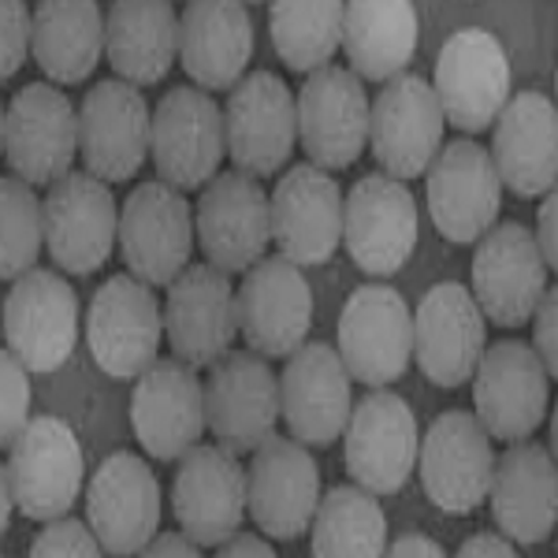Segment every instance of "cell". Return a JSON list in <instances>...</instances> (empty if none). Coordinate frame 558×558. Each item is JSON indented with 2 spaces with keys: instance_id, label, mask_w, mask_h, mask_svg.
Here are the masks:
<instances>
[{
  "instance_id": "11",
  "label": "cell",
  "mask_w": 558,
  "mask_h": 558,
  "mask_svg": "<svg viewBox=\"0 0 558 558\" xmlns=\"http://www.w3.org/2000/svg\"><path fill=\"white\" fill-rule=\"evenodd\" d=\"M347 473L368 495H395L417 470V417L402 395L368 391L343 428Z\"/></svg>"
},
{
  "instance_id": "29",
  "label": "cell",
  "mask_w": 558,
  "mask_h": 558,
  "mask_svg": "<svg viewBox=\"0 0 558 558\" xmlns=\"http://www.w3.org/2000/svg\"><path fill=\"white\" fill-rule=\"evenodd\" d=\"M165 331L175 350V362L191 368H213L231 354L235 343V287L228 272L213 265H191L168 291Z\"/></svg>"
},
{
  "instance_id": "24",
  "label": "cell",
  "mask_w": 558,
  "mask_h": 558,
  "mask_svg": "<svg viewBox=\"0 0 558 558\" xmlns=\"http://www.w3.org/2000/svg\"><path fill=\"white\" fill-rule=\"evenodd\" d=\"M320 473L313 454L291 436H268L246 470V510L272 539H294L313 525Z\"/></svg>"
},
{
  "instance_id": "12",
  "label": "cell",
  "mask_w": 558,
  "mask_h": 558,
  "mask_svg": "<svg viewBox=\"0 0 558 558\" xmlns=\"http://www.w3.org/2000/svg\"><path fill=\"white\" fill-rule=\"evenodd\" d=\"M495 451L481 421L465 410H447L417 444L421 488L447 514H473L492 488Z\"/></svg>"
},
{
  "instance_id": "26",
  "label": "cell",
  "mask_w": 558,
  "mask_h": 558,
  "mask_svg": "<svg viewBox=\"0 0 558 558\" xmlns=\"http://www.w3.org/2000/svg\"><path fill=\"white\" fill-rule=\"evenodd\" d=\"M484 324L488 320L462 283L451 279V283L428 287L413 317V357L425 380L436 387H462L473 380L488 343Z\"/></svg>"
},
{
  "instance_id": "36",
  "label": "cell",
  "mask_w": 558,
  "mask_h": 558,
  "mask_svg": "<svg viewBox=\"0 0 558 558\" xmlns=\"http://www.w3.org/2000/svg\"><path fill=\"white\" fill-rule=\"evenodd\" d=\"M31 52L52 83H86L105 52V15L94 0H45L31 15Z\"/></svg>"
},
{
  "instance_id": "37",
  "label": "cell",
  "mask_w": 558,
  "mask_h": 558,
  "mask_svg": "<svg viewBox=\"0 0 558 558\" xmlns=\"http://www.w3.org/2000/svg\"><path fill=\"white\" fill-rule=\"evenodd\" d=\"M313 558H384L387 514L376 495L339 484L320 495L313 514Z\"/></svg>"
},
{
  "instance_id": "9",
  "label": "cell",
  "mask_w": 558,
  "mask_h": 558,
  "mask_svg": "<svg viewBox=\"0 0 558 558\" xmlns=\"http://www.w3.org/2000/svg\"><path fill=\"white\" fill-rule=\"evenodd\" d=\"M4 343L26 373H57L78 339V299L52 268L15 279L0 313Z\"/></svg>"
},
{
  "instance_id": "45",
  "label": "cell",
  "mask_w": 558,
  "mask_h": 558,
  "mask_svg": "<svg viewBox=\"0 0 558 558\" xmlns=\"http://www.w3.org/2000/svg\"><path fill=\"white\" fill-rule=\"evenodd\" d=\"M454 558H521L514 551V544H510L507 536H499V533H476L465 539L462 547H458V555Z\"/></svg>"
},
{
  "instance_id": "51",
  "label": "cell",
  "mask_w": 558,
  "mask_h": 558,
  "mask_svg": "<svg viewBox=\"0 0 558 558\" xmlns=\"http://www.w3.org/2000/svg\"><path fill=\"white\" fill-rule=\"evenodd\" d=\"M0 558H4V555H0Z\"/></svg>"
},
{
  "instance_id": "30",
  "label": "cell",
  "mask_w": 558,
  "mask_h": 558,
  "mask_svg": "<svg viewBox=\"0 0 558 558\" xmlns=\"http://www.w3.org/2000/svg\"><path fill=\"white\" fill-rule=\"evenodd\" d=\"M268 223L279 257L291 265H324L343 239V191L320 168H291L268 197Z\"/></svg>"
},
{
  "instance_id": "39",
  "label": "cell",
  "mask_w": 558,
  "mask_h": 558,
  "mask_svg": "<svg viewBox=\"0 0 558 558\" xmlns=\"http://www.w3.org/2000/svg\"><path fill=\"white\" fill-rule=\"evenodd\" d=\"M41 197L15 175H0V279H20L41 254Z\"/></svg>"
},
{
  "instance_id": "13",
  "label": "cell",
  "mask_w": 558,
  "mask_h": 558,
  "mask_svg": "<svg viewBox=\"0 0 558 558\" xmlns=\"http://www.w3.org/2000/svg\"><path fill=\"white\" fill-rule=\"evenodd\" d=\"M444 108L421 75H395L368 101V146L391 179H417L444 149Z\"/></svg>"
},
{
  "instance_id": "23",
  "label": "cell",
  "mask_w": 558,
  "mask_h": 558,
  "mask_svg": "<svg viewBox=\"0 0 558 558\" xmlns=\"http://www.w3.org/2000/svg\"><path fill=\"white\" fill-rule=\"evenodd\" d=\"M194 231L213 268L250 272L272 242L265 186L242 172H220L197 197Z\"/></svg>"
},
{
  "instance_id": "18",
  "label": "cell",
  "mask_w": 558,
  "mask_h": 558,
  "mask_svg": "<svg viewBox=\"0 0 558 558\" xmlns=\"http://www.w3.org/2000/svg\"><path fill=\"white\" fill-rule=\"evenodd\" d=\"M205 391V425L216 447L231 454L257 451L279 421V376L265 357L250 350H231L209 368Z\"/></svg>"
},
{
  "instance_id": "2",
  "label": "cell",
  "mask_w": 558,
  "mask_h": 558,
  "mask_svg": "<svg viewBox=\"0 0 558 558\" xmlns=\"http://www.w3.org/2000/svg\"><path fill=\"white\" fill-rule=\"evenodd\" d=\"M4 470L15 510L31 521L68 518L86 476L83 447H78L75 432L49 413L26 421V428L8 447Z\"/></svg>"
},
{
  "instance_id": "32",
  "label": "cell",
  "mask_w": 558,
  "mask_h": 558,
  "mask_svg": "<svg viewBox=\"0 0 558 558\" xmlns=\"http://www.w3.org/2000/svg\"><path fill=\"white\" fill-rule=\"evenodd\" d=\"M492 514L514 544H544L558 521L555 454L539 444H510L492 470Z\"/></svg>"
},
{
  "instance_id": "43",
  "label": "cell",
  "mask_w": 558,
  "mask_h": 558,
  "mask_svg": "<svg viewBox=\"0 0 558 558\" xmlns=\"http://www.w3.org/2000/svg\"><path fill=\"white\" fill-rule=\"evenodd\" d=\"M533 350L544 362L547 376L555 380L558 373V294L555 287H547L544 299H539L536 313H533Z\"/></svg>"
},
{
  "instance_id": "44",
  "label": "cell",
  "mask_w": 558,
  "mask_h": 558,
  "mask_svg": "<svg viewBox=\"0 0 558 558\" xmlns=\"http://www.w3.org/2000/svg\"><path fill=\"white\" fill-rule=\"evenodd\" d=\"M555 202H558L555 194H547V197H544V205H539L536 231H533L536 250H539V257H544V265H547V268H555V265H558V242H555Z\"/></svg>"
},
{
  "instance_id": "25",
  "label": "cell",
  "mask_w": 558,
  "mask_h": 558,
  "mask_svg": "<svg viewBox=\"0 0 558 558\" xmlns=\"http://www.w3.org/2000/svg\"><path fill=\"white\" fill-rule=\"evenodd\" d=\"M78 153L101 183H128L149 153V101L138 86L101 78L78 112Z\"/></svg>"
},
{
  "instance_id": "28",
  "label": "cell",
  "mask_w": 558,
  "mask_h": 558,
  "mask_svg": "<svg viewBox=\"0 0 558 558\" xmlns=\"http://www.w3.org/2000/svg\"><path fill=\"white\" fill-rule=\"evenodd\" d=\"M131 428L142 451L157 462H175L194 451L205 432V391L194 368L175 357L153 362L134 384Z\"/></svg>"
},
{
  "instance_id": "10",
  "label": "cell",
  "mask_w": 558,
  "mask_h": 558,
  "mask_svg": "<svg viewBox=\"0 0 558 558\" xmlns=\"http://www.w3.org/2000/svg\"><path fill=\"white\" fill-rule=\"evenodd\" d=\"M78 153V112L68 94L31 83L4 108V157L26 186H52L71 175Z\"/></svg>"
},
{
  "instance_id": "17",
  "label": "cell",
  "mask_w": 558,
  "mask_h": 558,
  "mask_svg": "<svg viewBox=\"0 0 558 558\" xmlns=\"http://www.w3.org/2000/svg\"><path fill=\"white\" fill-rule=\"evenodd\" d=\"M41 231L49 257L64 272H97L112 254L120 231V209L108 183L89 172H71L52 183L41 202Z\"/></svg>"
},
{
  "instance_id": "49",
  "label": "cell",
  "mask_w": 558,
  "mask_h": 558,
  "mask_svg": "<svg viewBox=\"0 0 558 558\" xmlns=\"http://www.w3.org/2000/svg\"><path fill=\"white\" fill-rule=\"evenodd\" d=\"M12 510H15V502H12V484H8V470L0 465V536L8 533V521H12Z\"/></svg>"
},
{
  "instance_id": "15",
  "label": "cell",
  "mask_w": 558,
  "mask_h": 558,
  "mask_svg": "<svg viewBox=\"0 0 558 558\" xmlns=\"http://www.w3.org/2000/svg\"><path fill=\"white\" fill-rule=\"evenodd\" d=\"M547 272L536 250V239L525 223L507 220L476 242L473 257V302L484 320L499 328H521L533 320L539 299L547 291Z\"/></svg>"
},
{
  "instance_id": "20",
  "label": "cell",
  "mask_w": 558,
  "mask_h": 558,
  "mask_svg": "<svg viewBox=\"0 0 558 558\" xmlns=\"http://www.w3.org/2000/svg\"><path fill=\"white\" fill-rule=\"evenodd\" d=\"M343 242L368 276H395L417 246V202L410 186L376 172L343 197Z\"/></svg>"
},
{
  "instance_id": "47",
  "label": "cell",
  "mask_w": 558,
  "mask_h": 558,
  "mask_svg": "<svg viewBox=\"0 0 558 558\" xmlns=\"http://www.w3.org/2000/svg\"><path fill=\"white\" fill-rule=\"evenodd\" d=\"M138 558H202V551L183 533H157L149 539V547L138 551Z\"/></svg>"
},
{
  "instance_id": "41",
  "label": "cell",
  "mask_w": 558,
  "mask_h": 558,
  "mask_svg": "<svg viewBox=\"0 0 558 558\" xmlns=\"http://www.w3.org/2000/svg\"><path fill=\"white\" fill-rule=\"evenodd\" d=\"M31 558H105L97 536L89 533L86 521L78 518H57L45 521V529L34 536Z\"/></svg>"
},
{
  "instance_id": "1",
  "label": "cell",
  "mask_w": 558,
  "mask_h": 558,
  "mask_svg": "<svg viewBox=\"0 0 558 558\" xmlns=\"http://www.w3.org/2000/svg\"><path fill=\"white\" fill-rule=\"evenodd\" d=\"M149 153L160 183L172 191H197L220 175L223 108L197 86L168 89L149 112Z\"/></svg>"
},
{
  "instance_id": "7",
  "label": "cell",
  "mask_w": 558,
  "mask_h": 558,
  "mask_svg": "<svg viewBox=\"0 0 558 558\" xmlns=\"http://www.w3.org/2000/svg\"><path fill=\"white\" fill-rule=\"evenodd\" d=\"M165 313L157 294L134 276H108L89 299V354L112 380H138L157 362Z\"/></svg>"
},
{
  "instance_id": "5",
  "label": "cell",
  "mask_w": 558,
  "mask_h": 558,
  "mask_svg": "<svg viewBox=\"0 0 558 558\" xmlns=\"http://www.w3.org/2000/svg\"><path fill=\"white\" fill-rule=\"evenodd\" d=\"M299 142L294 94L272 71H250L231 86L223 108V146L235 172L250 179L276 175Z\"/></svg>"
},
{
  "instance_id": "3",
  "label": "cell",
  "mask_w": 558,
  "mask_h": 558,
  "mask_svg": "<svg viewBox=\"0 0 558 558\" xmlns=\"http://www.w3.org/2000/svg\"><path fill=\"white\" fill-rule=\"evenodd\" d=\"M510 86H514V71H510L507 49L481 26L451 34L439 49L432 94L444 108V120H451L458 131H488L510 101Z\"/></svg>"
},
{
  "instance_id": "46",
  "label": "cell",
  "mask_w": 558,
  "mask_h": 558,
  "mask_svg": "<svg viewBox=\"0 0 558 558\" xmlns=\"http://www.w3.org/2000/svg\"><path fill=\"white\" fill-rule=\"evenodd\" d=\"M384 558H447V555H444V547L425 533H402L387 544Z\"/></svg>"
},
{
  "instance_id": "4",
  "label": "cell",
  "mask_w": 558,
  "mask_h": 558,
  "mask_svg": "<svg viewBox=\"0 0 558 558\" xmlns=\"http://www.w3.org/2000/svg\"><path fill=\"white\" fill-rule=\"evenodd\" d=\"M473 407L488 439H502L507 447L525 444L551 410V376L536 350L521 339L484 347L473 373Z\"/></svg>"
},
{
  "instance_id": "42",
  "label": "cell",
  "mask_w": 558,
  "mask_h": 558,
  "mask_svg": "<svg viewBox=\"0 0 558 558\" xmlns=\"http://www.w3.org/2000/svg\"><path fill=\"white\" fill-rule=\"evenodd\" d=\"M31 52V12L20 0H0V83L23 68Z\"/></svg>"
},
{
  "instance_id": "38",
  "label": "cell",
  "mask_w": 558,
  "mask_h": 558,
  "mask_svg": "<svg viewBox=\"0 0 558 558\" xmlns=\"http://www.w3.org/2000/svg\"><path fill=\"white\" fill-rule=\"evenodd\" d=\"M272 49L291 71H320L343 45V4L336 0H279L268 8Z\"/></svg>"
},
{
  "instance_id": "50",
  "label": "cell",
  "mask_w": 558,
  "mask_h": 558,
  "mask_svg": "<svg viewBox=\"0 0 558 558\" xmlns=\"http://www.w3.org/2000/svg\"><path fill=\"white\" fill-rule=\"evenodd\" d=\"M0 149H4V108H0Z\"/></svg>"
},
{
  "instance_id": "19",
  "label": "cell",
  "mask_w": 558,
  "mask_h": 558,
  "mask_svg": "<svg viewBox=\"0 0 558 558\" xmlns=\"http://www.w3.org/2000/svg\"><path fill=\"white\" fill-rule=\"evenodd\" d=\"M428 216L451 242H481L499 220L502 183L488 149L473 138H451L428 165Z\"/></svg>"
},
{
  "instance_id": "48",
  "label": "cell",
  "mask_w": 558,
  "mask_h": 558,
  "mask_svg": "<svg viewBox=\"0 0 558 558\" xmlns=\"http://www.w3.org/2000/svg\"><path fill=\"white\" fill-rule=\"evenodd\" d=\"M216 558H279V555L268 547V539H260L254 533H235L228 544H220Z\"/></svg>"
},
{
  "instance_id": "22",
  "label": "cell",
  "mask_w": 558,
  "mask_h": 558,
  "mask_svg": "<svg viewBox=\"0 0 558 558\" xmlns=\"http://www.w3.org/2000/svg\"><path fill=\"white\" fill-rule=\"evenodd\" d=\"M299 142L313 168H350L368 146V94L347 68H320L299 89Z\"/></svg>"
},
{
  "instance_id": "35",
  "label": "cell",
  "mask_w": 558,
  "mask_h": 558,
  "mask_svg": "<svg viewBox=\"0 0 558 558\" xmlns=\"http://www.w3.org/2000/svg\"><path fill=\"white\" fill-rule=\"evenodd\" d=\"M421 26L407 0H354L343 4V45L350 75L391 83L417 52Z\"/></svg>"
},
{
  "instance_id": "14",
  "label": "cell",
  "mask_w": 558,
  "mask_h": 558,
  "mask_svg": "<svg viewBox=\"0 0 558 558\" xmlns=\"http://www.w3.org/2000/svg\"><path fill=\"white\" fill-rule=\"evenodd\" d=\"M86 525L101 551L116 558L149 547L160 529V484L146 458L116 451L97 465L86 492Z\"/></svg>"
},
{
  "instance_id": "21",
  "label": "cell",
  "mask_w": 558,
  "mask_h": 558,
  "mask_svg": "<svg viewBox=\"0 0 558 558\" xmlns=\"http://www.w3.org/2000/svg\"><path fill=\"white\" fill-rule=\"evenodd\" d=\"M172 510L179 533L197 547L228 544L246 518V470L239 454L216 444L186 451L172 481Z\"/></svg>"
},
{
  "instance_id": "8",
  "label": "cell",
  "mask_w": 558,
  "mask_h": 558,
  "mask_svg": "<svg viewBox=\"0 0 558 558\" xmlns=\"http://www.w3.org/2000/svg\"><path fill=\"white\" fill-rule=\"evenodd\" d=\"M336 354L350 380L373 391L399 380L413 357V313L402 294L380 283L357 287L339 313Z\"/></svg>"
},
{
  "instance_id": "31",
  "label": "cell",
  "mask_w": 558,
  "mask_h": 558,
  "mask_svg": "<svg viewBox=\"0 0 558 558\" xmlns=\"http://www.w3.org/2000/svg\"><path fill=\"white\" fill-rule=\"evenodd\" d=\"M492 128L488 157L499 172V183H507L521 197L551 194L558 179V116L551 97L536 89L510 97Z\"/></svg>"
},
{
  "instance_id": "34",
  "label": "cell",
  "mask_w": 558,
  "mask_h": 558,
  "mask_svg": "<svg viewBox=\"0 0 558 558\" xmlns=\"http://www.w3.org/2000/svg\"><path fill=\"white\" fill-rule=\"evenodd\" d=\"M105 57L120 83H160L179 57L175 8L168 0H116L105 15Z\"/></svg>"
},
{
  "instance_id": "16",
  "label": "cell",
  "mask_w": 558,
  "mask_h": 558,
  "mask_svg": "<svg viewBox=\"0 0 558 558\" xmlns=\"http://www.w3.org/2000/svg\"><path fill=\"white\" fill-rule=\"evenodd\" d=\"M235 320L250 354L291 357L305 343L313 324V291L287 257H260L235 294Z\"/></svg>"
},
{
  "instance_id": "6",
  "label": "cell",
  "mask_w": 558,
  "mask_h": 558,
  "mask_svg": "<svg viewBox=\"0 0 558 558\" xmlns=\"http://www.w3.org/2000/svg\"><path fill=\"white\" fill-rule=\"evenodd\" d=\"M120 254L131 276L146 287H172L191 268L194 213L183 194L168 183H142L120 209Z\"/></svg>"
},
{
  "instance_id": "27",
  "label": "cell",
  "mask_w": 558,
  "mask_h": 558,
  "mask_svg": "<svg viewBox=\"0 0 558 558\" xmlns=\"http://www.w3.org/2000/svg\"><path fill=\"white\" fill-rule=\"evenodd\" d=\"M350 410V373L339 362L336 347L302 343L287 357L279 376V417L287 421L291 439H299L302 447H331L343 436Z\"/></svg>"
},
{
  "instance_id": "33",
  "label": "cell",
  "mask_w": 558,
  "mask_h": 558,
  "mask_svg": "<svg viewBox=\"0 0 558 558\" xmlns=\"http://www.w3.org/2000/svg\"><path fill=\"white\" fill-rule=\"evenodd\" d=\"M254 57V23L231 0H194L179 20V60L202 94L231 89Z\"/></svg>"
},
{
  "instance_id": "40",
  "label": "cell",
  "mask_w": 558,
  "mask_h": 558,
  "mask_svg": "<svg viewBox=\"0 0 558 558\" xmlns=\"http://www.w3.org/2000/svg\"><path fill=\"white\" fill-rule=\"evenodd\" d=\"M31 373L15 362L12 350H0V451L15 444V436L31 421Z\"/></svg>"
}]
</instances>
